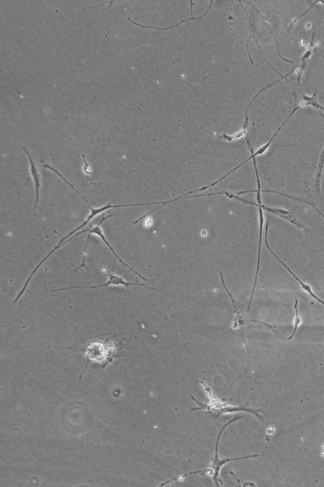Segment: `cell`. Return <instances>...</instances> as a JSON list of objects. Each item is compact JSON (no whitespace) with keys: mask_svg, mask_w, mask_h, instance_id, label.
Listing matches in <instances>:
<instances>
[{"mask_svg":"<svg viewBox=\"0 0 324 487\" xmlns=\"http://www.w3.org/2000/svg\"><path fill=\"white\" fill-rule=\"evenodd\" d=\"M199 383L201 384L206 395H207V397L210 400V403L208 404L202 403L201 402L197 401L193 396H191V399L199 405V407L190 408L191 412L199 410H205L206 412L210 413L215 418L223 416V415L231 414V413L246 412L253 414L254 416L258 417L261 420H263L262 416L258 413L260 410L250 409V408H246L243 406H238L229 405V404L225 403V402L222 401L215 397L213 395L212 389L207 384L203 381H200Z\"/></svg>","mask_w":324,"mask_h":487,"instance_id":"cell-1","label":"cell"},{"mask_svg":"<svg viewBox=\"0 0 324 487\" xmlns=\"http://www.w3.org/2000/svg\"><path fill=\"white\" fill-rule=\"evenodd\" d=\"M243 418V416H236L234 417L233 419H230V421H228V423H226L224 426L222 428L221 432L219 433L218 438L215 443V455L214 458H212V461L210 462L209 466V468L211 471V473H212V477L213 479H214L215 482V484L216 486L220 487L223 486V481L219 478L220 472H221L222 467L224 465L227 464V463L232 461H236V460H247V459L249 458H254L259 457L260 455H251L249 456L240 457V458H232V459H225V460H221L219 457V443L220 439L221 438L222 434L223 433V432L228 426L231 425L232 423H234L237 421L240 420Z\"/></svg>","mask_w":324,"mask_h":487,"instance_id":"cell-2","label":"cell"},{"mask_svg":"<svg viewBox=\"0 0 324 487\" xmlns=\"http://www.w3.org/2000/svg\"><path fill=\"white\" fill-rule=\"evenodd\" d=\"M86 203L87 204V205H88L89 207H90L91 210L90 215H89V216L87 217L86 220H85L84 222L82 223L81 225L79 226V227H78L77 228H75V230H73V232H71V233H69L68 235H67L66 236L64 237V238H63L62 240L60 241V243L58 244L57 245H56V247H54V248L52 249V251L51 252H50L49 254H48L43 259L41 262L44 263L45 261L47 260L48 258H49L50 256H51V254L54 253V252L56 251V250L60 248L61 245H62V244L64 243L65 241H66L67 240H68L69 239H70L71 238V236H73L74 234L77 233V232L79 231V230L81 229L82 228H83L84 226H86L87 224L90 222L91 219H93V218H94V217H95L96 216H97V215L100 214V213L105 212V211L107 210H108V209H110V208L131 207V206H143V204H123V205H112V204H110V203H108V204H106V205L103 206V207H101L99 208H93V207H91V206L90 205V203H89L88 201H86Z\"/></svg>","mask_w":324,"mask_h":487,"instance_id":"cell-3","label":"cell"},{"mask_svg":"<svg viewBox=\"0 0 324 487\" xmlns=\"http://www.w3.org/2000/svg\"><path fill=\"white\" fill-rule=\"evenodd\" d=\"M111 216H112V215H107V216H106L105 215H104L103 216H102L101 220H100V222L99 223V224H98L97 225H96L95 226V227L90 228V229H86V230H82V231L80 232V234L85 233V232H88L89 234L88 239H87L86 245H85V247H84V253H83V261H82V262H83L82 263H84V264L85 263V259H86V248H87V246H88V242H89V240H90L91 235V234L97 235V236L100 237V239H101V240L103 241V243H105L106 245H107L108 248H109L111 250V251L112 252L113 254H114L115 257L117 258V260L119 261V262H120L121 264L125 265V266L127 267V268L129 269L130 271H133L134 273H136V275H138L139 277L141 278V279L145 280H147V281H153V280H154L146 279L145 277H143V276L142 275H141L140 273H138V271H135L133 268H131V267L129 266V265L126 264L124 262V261L122 260V259L120 257H119L118 254L115 253V251H114V249H113V247L111 246L110 243H108L107 240H106V239H105V236H104L103 230H102L101 227H100V225H101V223H103L104 221H105L106 219L109 218Z\"/></svg>","mask_w":324,"mask_h":487,"instance_id":"cell-4","label":"cell"},{"mask_svg":"<svg viewBox=\"0 0 324 487\" xmlns=\"http://www.w3.org/2000/svg\"><path fill=\"white\" fill-rule=\"evenodd\" d=\"M105 271H106V274L108 275V280L106 283L101 285H97V286H72L69 287V288H65L62 289H55L54 290V292H57V291L69 290V289H80V288H89V289H95L99 288H107L108 286H125L127 288H129V286H143L145 288H147L152 290H156L160 291V292H162L160 289H157L154 288H151L147 286L145 284H139V283H130V282H128L125 281V277H121L115 274L110 272L105 267Z\"/></svg>","mask_w":324,"mask_h":487,"instance_id":"cell-5","label":"cell"},{"mask_svg":"<svg viewBox=\"0 0 324 487\" xmlns=\"http://www.w3.org/2000/svg\"><path fill=\"white\" fill-rule=\"evenodd\" d=\"M221 193L222 195H225L226 196L230 198V199L237 200V201L243 202V203L245 204L257 206V207L258 206H260V207L263 209V210H266L267 212L273 213V214L277 215V216L280 217V218L286 219V220L295 224V225H297L298 227L301 228V229H304L303 226L300 225L299 223H298L297 221H296V218L294 216L291 215V213L289 212V211L282 210V209L280 208H271L267 207L266 206H265L264 204H263L262 203L257 204L252 203V202H250L248 201V200L244 199V198L239 196V195L236 194V193L228 192H226V191H223V192H221Z\"/></svg>","mask_w":324,"mask_h":487,"instance_id":"cell-6","label":"cell"},{"mask_svg":"<svg viewBox=\"0 0 324 487\" xmlns=\"http://www.w3.org/2000/svg\"><path fill=\"white\" fill-rule=\"evenodd\" d=\"M268 228H269V223H267L266 225V230H265V244H266L267 248H268L269 251H271V253L273 254V255L277 259V260L279 261L280 264L282 265V266L284 267L285 268L287 269V271H288L290 273L291 275H292L293 277H294L295 279L297 280L298 282H299L300 286H301V288L303 289L304 291H305L306 293H308V294L309 295L310 297H312L313 298L316 299L317 301L319 302V303H321V304H323V305L324 306V301H323V300L320 298L317 297V296L315 295L314 292H313L312 289V288H311L310 285L304 283V282L301 281V280H300L299 278L295 274L293 273L292 271H291V269H289L288 266H286V264H284V262H282V261L280 260V259L279 257H278V256L276 255V254L274 253L273 250H272L271 247H270L268 241H267V234H268Z\"/></svg>","mask_w":324,"mask_h":487,"instance_id":"cell-7","label":"cell"},{"mask_svg":"<svg viewBox=\"0 0 324 487\" xmlns=\"http://www.w3.org/2000/svg\"><path fill=\"white\" fill-rule=\"evenodd\" d=\"M259 210V218H260V236H259V243H258V262H257V267H256V271L255 274V277H254V281L253 284V290H252L251 297H250V299L249 303V306H248L247 312H249L250 308H251V302L253 300L254 290H255L256 281H257V278L258 272H259L260 270V255H261V245H262V232L263 227H264V213H263V210L262 208L258 209Z\"/></svg>","mask_w":324,"mask_h":487,"instance_id":"cell-8","label":"cell"},{"mask_svg":"<svg viewBox=\"0 0 324 487\" xmlns=\"http://www.w3.org/2000/svg\"><path fill=\"white\" fill-rule=\"evenodd\" d=\"M23 151H25V153L27 154L28 159H29V164H30V172L31 173L32 178H33L34 182V187H35V192H36V201L35 204L34 206H37L39 201V195H40V191L41 189V175L38 167H37L36 163L34 162L33 160H32V156L29 153V152L27 151V149L24 148Z\"/></svg>","mask_w":324,"mask_h":487,"instance_id":"cell-9","label":"cell"},{"mask_svg":"<svg viewBox=\"0 0 324 487\" xmlns=\"http://www.w3.org/2000/svg\"><path fill=\"white\" fill-rule=\"evenodd\" d=\"M221 276L222 278V281H223L224 288L225 291H227L228 295H229V296L230 299H231L232 303H233L235 316H236V319H235L234 321H236V323H235L233 325L234 327V329L238 330V331H240L241 335H242L243 338V341H244L245 347L246 348H247V352H249V349H248L247 348V343H246L245 338L244 337V334H243V327H245V320H243L242 319V317L241 316L240 310L237 309L236 302H235V300L233 298H232L231 294H230V293H229V291H228L227 287H226L225 284L224 280L223 274H222L221 272Z\"/></svg>","mask_w":324,"mask_h":487,"instance_id":"cell-10","label":"cell"},{"mask_svg":"<svg viewBox=\"0 0 324 487\" xmlns=\"http://www.w3.org/2000/svg\"><path fill=\"white\" fill-rule=\"evenodd\" d=\"M213 2L214 1H211L209 7H208V9L206 10V12H204V14L203 15H201V16H200L199 17H191V18H189L188 19H185V20H182L180 22V23H177V25H175V26H171V27H169L156 28L155 27H150V26H143L140 25V24L135 23V22L132 21L131 19L129 18H128V20H129L130 22V23L134 24V25L139 26V27H141L143 28H148V29H152L158 30H167L169 29H174V28L177 27L178 26L182 25V24H183L184 23H186V22L193 21V20L195 21L200 20V19H203V17H205L206 15H207L208 12H209V10H210V8H212Z\"/></svg>","mask_w":324,"mask_h":487,"instance_id":"cell-11","label":"cell"},{"mask_svg":"<svg viewBox=\"0 0 324 487\" xmlns=\"http://www.w3.org/2000/svg\"><path fill=\"white\" fill-rule=\"evenodd\" d=\"M298 304H299V301L297 298L295 299V316L294 317V321H293V326H294V329H293V332L292 334L286 340H292L293 337L295 336L296 332H297L298 329H299L300 325H301L302 320L301 317H300L299 315V310H298Z\"/></svg>","mask_w":324,"mask_h":487,"instance_id":"cell-12","label":"cell"},{"mask_svg":"<svg viewBox=\"0 0 324 487\" xmlns=\"http://www.w3.org/2000/svg\"><path fill=\"white\" fill-rule=\"evenodd\" d=\"M324 163V149L322 155L321 161L319 164L318 169L317 171L316 180H315V188L317 189V191L320 192V184H321V177L322 175V171H323V165Z\"/></svg>","mask_w":324,"mask_h":487,"instance_id":"cell-13","label":"cell"},{"mask_svg":"<svg viewBox=\"0 0 324 487\" xmlns=\"http://www.w3.org/2000/svg\"><path fill=\"white\" fill-rule=\"evenodd\" d=\"M82 158H83L84 165L83 166L84 172L86 175H91V170L90 168V165H89L88 162H87L86 158L85 157L84 154H82Z\"/></svg>","mask_w":324,"mask_h":487,"instance_id":"cell-14","label":"cell"}]
</instances>
